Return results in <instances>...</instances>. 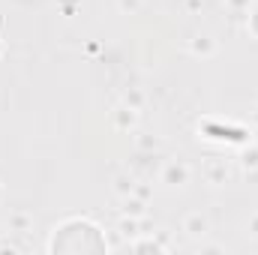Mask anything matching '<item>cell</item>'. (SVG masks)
I'll return each instance as SVG.
<instances>
[{"instance_id": "6da1fadb", "label": "cell", "mask_w": 258, "mask_h": 255, "mask_svg": "<svg viewBox=\"0 0 258 255\" xmlns=\"http://www.w3.org/2000/svg\"><path fill=\"white\" fill-rule=\"evenodd\" d=\"M186 234H192V237L207 234V219L204 216H189L186 219Z\"/></svg>"}, {"instance_id": "7a4b0ae2", "label": "cell", "mask_w": 258, "mask_h": 255, "mask_svg": "<svg viewBox=\"0 0 258 255\" xmlns=\"http://www.w3.org/2000/svg\"><path fill=\"white\" fill-rule=\"evenodd\" d=\"M174 180L183 183V180H186V168H174V165H171V168H168V183H174Z\"/></svg>"}]
</instances>
